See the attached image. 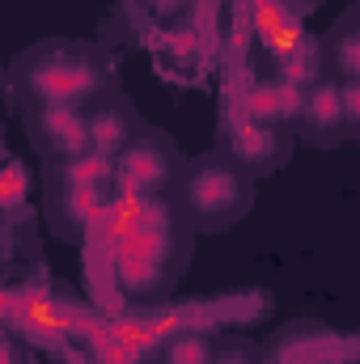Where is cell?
I'll list each match as a JSON object with an SVG mask.
<instances>
[{
  "instance_id": "5b68a950",
  "label": "cell",
  "mask_w": 360,
  "mask_h": 364,
  "mask_svg": "<svg viewBox=\"0 0 360 364\" xmlns=\"http://www.w3.org/2000/svg\"><path fill=\"white\" fill-rule=\"evenodd\" d=\"M182 170H186V157L174 149V140L140 127V132L110 157V191H119V195H140V199L179 195Z\"/></svg>"
},
{
  "instance_id": "8992f818",
  "label": "cell",
  "mask_w": 360,
  "mask_h": 364,
  "mask_svg": "<svg viewBox=\"0 0 360 364\" xmlns=\"http://www.w3.org/2000/svg\"><path fill=\"white\" fill-rule=\"evenodd\" d=\"M297 123V136H305L309 144H335L360 132V90L356 81L339 85V81H314L297 93L288 127Z\"/></svg>"
},
{
  "instance_id": "ba28073f",
  "label": "cell",
  "mask_w": 360,
  "mask_h": 364,
  "mask_svg": "<svg viewBox=\"0 0 360 364\" xmlns=\"http://www.w3.org/2000/svg\"><path fill=\"white\" fill-rule=\"evenodd\" d=\"M26 132L43 161H73L93 153L85 106H34L26 110Z\"/></svg>"
},
{
  "instance_id": "6da1fadb",
  "label": "cell",
  "mask_w": 360,
  "mask_h": 364,
  "mask_svg": "<svg viewBox=\"0 0 360 364\" xmlns=\"http://www.w3.org/2000/svg\"><path fill=\"white\" fill-rule=\"evenodd\" d=\"M106 255L110 279L123 301L157 305L174 292L182 267L191 263V220L182 212L179 195H110L106 216Z\"/></svg>"
},
{
  "instance_id": "3957f363",
  "label": "cell",
  "mask_w": 360,
  "mask_h": 364,
  "mask_svg": "<svg viewBox=\"0 0 360 364\" xmlns=\"http://www.w3.org/2000/svg\"><path fill=\"white\" fill-rule=\"evenodd\" d=\"M179 203L195 233H221L250 212L255 174L246 166H238L225 149L203 153V157L186 161V170H182Z\"/></svg>"
},
{
  "instance_id": "7c38bea8",
  "label": "cell",
  "mask_w": 360,
  "mask_h": 364,
  "mask_svg": "<svg viewBox=\"0 0 360 364\" xmlns=\"http://www.w3.org/2000/svg\"><path fill=\"white\" fill-rule=\"evenodd\" d=\"M212 364H255V356H250V348H221L216 343V360Z\"/></svg>"
},
{
  "instance_id": "52a82bcc",
  "label": "cell",
  "mask_w": 360,
  "mask_h": 364,
  "mask_svg": "<svg viewBox=\"0 0 360 364\" xmlns=\"http://www.w3.org/2000/svg\"><path fill=\"white\" fill-rule=\"evenodd\" d=\"M225 153L238 166H246L255 178L259 174H271L292 153V127L284 119H259V114L233 119L229 132H225Z\"/></svg>"
},
{
  "instance_id": "7a4b0ae2",
  "label": "cell",
  "mask_w": 360,
  "mask_h": 364,
  "mask_svg": "<svg viewBox=\"0 0 360 364\" xmlns=\"http://www.w3.org/2000/svg\"><path fill=\"white\" fill-rule=\"evenodd\" d=\"M13 90L34 106H90L110 93V60L97 43L85 38H47L34 43L13 64Z\"/></svg>"
},
{
  "instance_id": "30bf717a",
  "label": "cell",
  "mask_w": 360,
  "mask_h": 364,
  "mask_svg": "<svg viewBox=\"0 0 360 364\" xmlns=\"http://www.w3.org/2000/svg\"><path fill=\"white\" fill-rule=\"evenodd\" d=\"M322 68L331 73V81H339V85H348V81H356V64H360V30H356V17H344L331 34H327V43H322Z\"/></svg>"
},
{
  "instance_id": "9c48e42d",
  "label": "cell",
  "mask_w": 360,
  "mask_h": 364,
  "mask_svg": "<svg viewBox=\"0 0 360 364\" xmlns=\"http://www.w3.org/2000/svg\"><path fill=\"white\" fill-rule=\"evenodd\" d=\"M85 119H90V149L93 153H102V157H115L140 127H136V119H132V110L115 97V90L102 93L97 102L85 106Z\"/></svg>"
},
{
  "instance_id": "277c9868",
  "label": "cell",
  "mask_w": 360,
  "mask_h": 364,
  "mask_svg": "<svg viewBox=\"0 0 360 364\" xmlns=\"http://www.w3.org/2000/svg\"><path fill=\"white\" fill-rule=\"evenodd\" d=\"M110 195V157L85 153L73 161H47V225L64 242H81L102 225Z\"/></svg>"
},
{
  "instance_id": "8fae6325",
  "label": "cell",
  "mask_w": 360,
  "mask_h": 364,
  "mask_svg": "<svg viewBox=\"0 0 360 364\" xmlns=\"http://www.w3.org/2000/svg\"><path fill=\"white\" fill-rule=\"evenodd\" d=\"M212 360H216V339L203 335V331H174L149 356V364H212Z\"/></svg>"
}]
</instances>
